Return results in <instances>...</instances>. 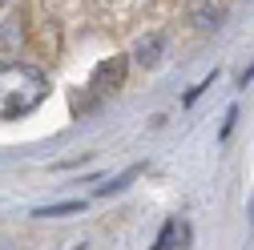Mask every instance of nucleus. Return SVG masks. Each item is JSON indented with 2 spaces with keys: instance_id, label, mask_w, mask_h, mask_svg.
<instances>
[{
  "instance_id": "7",
  "label": "nucleus",
  "mask_w": 254,
  "mask_h": 250,
  "mask_svg": "<svg viewBox=\"0 0 254 250\" xmlns=\"http://www.w3.org/2000/svg\"><path fill=\"white\" fill-rule=\"evenodd\" d=\"M0 8H4V0H0Z\"/></svg>"
},
{
  "instance_id": "1",
  "label": "nucleus",
  "mask_w": 254,
  "mask_h": 250,
  "mask_svg": "<svg viewBox=\"0 0 254 250\" xmlns=\"http://www.w3.org/2000/svg\"><path fill=\"white\" fill-rule=\"evenodd\" d=\"M45 97H49V81H45L41 69L16 65V61H4V65H0V121L33 113Z\"/></svg>"
},
{
  "instance_id": "2",
  "label": "nucleus",
  "mask_w": 254,
  "mask_h": 250,
  "mask_svg": "<svg viewBox=\"0 0 254 250\" xmlns=\"http://www.w3.org/2000/svg\"><path fill=\"white\" fill-rule=\"evenodd\" d=\"M166 53H170V37H166V33H145V37L133 45V61L145 65V69H157V65L166 61Z\"/></svg>"
},
{
  "instance_id": "3",
  "label": "nucleus",
  "mask_w": 254,
  "mask_h": 250,
  "mask_svg": "<svg viewBox=\"0 0 254 250\" xmlns=\"http://www.w3.org/2000/svg\"><path fill=\"white\" fill-rule=\"evenodd\" d=\"M222 20H226V4L222 0H194L190 4V24L198 33H214V28H222Z\"/></svg>"
},
{
  "instance_id": "5",
  "label": "nucleus",
  "mask_w": 254,
  "mask_h": 250,
  "mask_svg": "<svg viewBox=\"0 0 254 250\" xmlns=\"http://www.w3.org/2000/svg\"><path fill=\"white\" fill-rule=\"evenodd\" d=\"M190 242V226L182 222V218H170V222L162 226V234H157V242L149 250H182Z\"/></svg>"
},
{
  "instance_id": "6",
  "label": "nucleus",
  "mask_w": 254,
  "mask_h": 250,
  "mask_svg": "<svg viewBox=\"0 0 254 250\" xmlns=\"http://www.w3.org/2000/svg\"><path fill=\"white\" fill-rule=\"evenodd\" d=\"M81 210V202H65V206H41L37 210V218H57V214H77Z\"/></svg>"
},
{
  "instance_id": "4",
  "label": "nucleus",
  "mask_w": 254,
  "mask_h": 250,
  "mask_svg": "<svg viewBox=\"0 0 254 250\" xmlns=\"http://www.w3.org/2000/svg\"><path fill=\"white\" fill-rule=\"evenodd\" d=\"M121 81H125V57H109L93 73V93H113L121 89Z\"/></svg>"
}]
</instances>
